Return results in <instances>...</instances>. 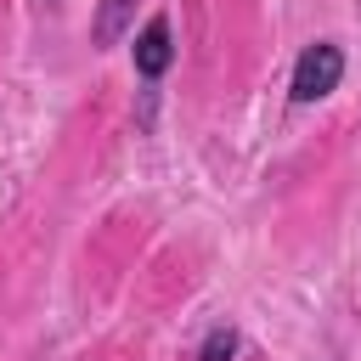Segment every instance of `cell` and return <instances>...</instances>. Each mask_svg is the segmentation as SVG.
I'll use <instances>...</instances> for the list:
<instances>
[{"instance_id":"cell-3","label":"cell","mask_w":361,"mask_h":361,"mask_svg":"<svg viewBox=\"0 0 361 361\" xmlns=\"http://www.w3.org/2000/svg\"><path fill=\"white\" fill-rule=\"evenodd\" d=\"M130 17H135V0H102V11L90 23V39L96 45H118L124 28H130Z\"/></svg>"},{"instance_id":"cell-4","label":"cell","mask_w":361,"mask_h":361,"mask_svg":"<svg viewBox=\"0 0 361 361\" xmlns=\"http://www.w3.org/2000/svg\"><path fill=\"white\" fill-rule=\"evenodd\" d=\"M237 355V333L231 327H209L203 344H197V361H231Z\"/></svg>"},{"instance_id":"cell-2","label":"cell","mask_w":361,"mask_h":361,"mask_svg":"<svg viewBox=\"0 0 361 361\" xmlns=\"http://www.w3.org/2000/svg\"><path fill=\"white\" fill-rule=\"evenodd\" d=\"M175 62V45H169V17H152L135 39V73L141 79H158L164 68Z\"/></svg>"},{"instance_id":"cell-1","label":"cell","mask_w":361,"mask_h":361,"mask_svg":"<svg viewBox=\"0 0 361 361\" xmlns=\"http://www.w3.org/2000/svg\"><path fill=\"white\" fill-rule=\"evenodd\" d=\"M338 79H344V51L333 39H316L293 62V102H322L338 90Z\"/></svg>"}]
</instances>
